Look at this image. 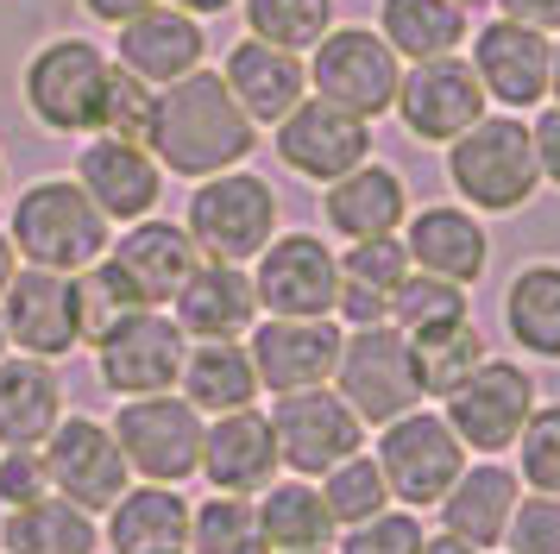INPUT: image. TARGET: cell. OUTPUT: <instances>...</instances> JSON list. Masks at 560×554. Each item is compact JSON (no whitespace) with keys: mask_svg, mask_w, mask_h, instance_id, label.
Returning <instances> with one entry per match:
<instances>
[{"mask_svg":"<svg viewBox=\"0 0 560 554\" xmlns=\"http://www.w3.org/2000/svg\"><path fill=\"white\" fill-rule=\"evenodd\" d=\"M340 554H422V523L409 510H378V517L347 529Z\"/></svg>","mask_w":560,"mask_h":554,"instance_id":"cell-45","label":"cell"},{"mask_svg":"<svg viewBox=\"0 0 560 554\" xmlns=\"http://www.w3.org/2000/svg\"><path fill=\"white\" fill-rule=\"evenodd\" d=\"M13 272H20V252H13V240H7V233H0V297H7Z\"/></svg>","mask_w":560,"mask_h":554,"instance_id":"cell-53","label":"cell"},{"mask_svg":"<svg viewBox=\"0 0 560 554\" xmlns=\"http://www.w3.org/2000/svg\"><path fill=\"white\" fill-rule=\"evenodd\" d=\"M0 327H7V347H20L26 359H63L82 341L77 327V277L63 272H13L7 297H0Z\"/></svg>","mask_w":560,"mask_h":554,"instance_id":"cell-17","label":"cell"},{"mask_svg":"<svg viewBox=\"0 0 560 554\" xmlns=\"http://www.w3.org/2000/svg\"><path fill=\"white\" fill-rule=\"evenodd\" d=\"M202 50H208L202 25L177 7H152V13L120 25V70H132L152 89H171L189 70H202Z\"/></svg>","mask_w":560,"mask_h":554,"instance_id":"cell-23","label":"cell"},{"mask_svg":"<svg viewBox=\"0 0 560 554\" xmlns=\"http://www.w3.org/2000/svg\"><path fill=\"white\" fill-rule=\"evenodd\" d=\"M322 554H328V549H322Z\"/></svg>","mask_w":560,"mask_h":554,"instance_id":"cell-58","label":"cell"},{"mask_svg":"<svg viewBox=\"0 0 560 554\" xmlns=\"http://www.w3.org/2000/svg\"><path fill=\"white\" fill-rule=\"evenodd\" d=\"M95 20H107V25H127V20H139V13H152L158 0H82Z\"/></svg>","mask_w":560,"mask_h":554,"instance_id":"cell-50","label":"cell"},{"mask_svg":"<svg viewBox=\"0 0 560 554\" xmlns=\"http://www.w3.org/2000/svg\"><path fill=\"white\" fill-rule=\"evenodd\" d=\"M114 441L132 473H145V485H183L189 473H202V409L171 391L127 397V409L114 416Z\"/></svg>","mask_w":560,"mask_h":554,"instance_id":"cell-8","label":"cell"},{"mask_svg":"<svg viewBox=\"0 0 560 554\" xmlns=\"http://www.w3.org/2000/svg\"><path fill=\"white\" fill-rule=\"evenodd\" d=\"M258 315V290L240 265H221V258H202L189 284L177 290V327L196 334V341H240Z\"/></svg>","mask_w":560,"mask_h":554,"instance_id":"cell-25","label":"cell"},{"mask_svg":"<svg viewBox=\"0 0 560 554\" xmlns=\"http://www.w3.org/2000/svg\"><path fill=\"white\" fill-rule=\"evenodd\" d=\"M447 322H472V315H466V284L409 272L404 284H397V297H390V327L429 334V327H447Z\"/></svg>","mask_w":560,"mask_h":554,"instance_id":"cell-40","label":"cell"},{"mask_svg":"<svg viewBox=\"0 0 560 554\" xmlns=\"http://www.w3.org/2000/svg\"><path fill=\"white\" fill-rule=\"evenodd\" d=\"M454 7H466V13H472V7H485V0H454Z\"/></svg>","mask_w":560,"mask_h":554,"instance_id":"cell-55","label":"cell"},{"mask_svg":"<svg viewBox=\"0 0 560 554\" xmlns=\"http://www.w3.org/2000/svg\"><path fill=\"white\" fill-rule=\"evenodd\" d=\"M253 290H258V309H271V315H296V322L334 315L340 258H334L315 233H278L271 246L258 252Z\"/></svg>","mask_w":560,"mask_h":554,"instance_id":"cell-14","label":"cell"},{"mask_svg":"<svg viewBox=\"0 0 560 554\" xmlns=\"http://www.w3.org/2000/svg\"><path fill=\"white\" fill-rule=\"evenodd\" d=\"M334 32V0H246V38L278 50H315Z\"/></svg>","mask_w":560,"mask_h":554,"instance_id":"cell-37","label":"cell"},{"mask_svg":"<svg viewBox=\"0 0 560 554\" xmlns=\"http://www.w3.org/2000/svg\"><path fill=\"white\" fill-rule=\"evenodd\" d=\"M278 435H271V416L258 409H233V416H214V428H202V478L228 498H253L278 478Z\"/></svg>","mask_w":560,"mask_h":554,"instance_id":"cell-21","label":"cell"},{"mask_svg":"<svg viewBox=\"0 0 560 554\" xmlns=\"http://www.w3.org/2000/svg\"><path fill=\"white\" fill-rule=\"evenodd\" d=\"M107 70L114 64L89 38H51L26 64V107L51 132H102Z\"/></svg>","mask_w":560,"mask_h":554,"instance_id":"cell-7","label":"cell"},{"mask_svg":"<svg viewBox=\"0 0 560 554\" xmlns=\"http://www.w3.org/2000/svg\"><path fill=\"white\" fill-rule=\"evenodd\" d=\"M258 126L246 120V107L233 101V89L214 70H189L183 82L158 89V120H152V151L164 171L177 176H221L240 158H253Z\"/></svg>","mask_w":560,"mask_h":554,"instance_id":"cell-1","label":"cell"},{"mask_svg":"<svg viewBox=\"0 0 560 554\" xmlns=\"http://www.w3.org/2000/svg\"><path fill=\"white\" fill-rule=\"evenodd\" d=\"M183 327L158 309H132L120 327H107L95 341V366H102V384L120 391V397H158L183 378Z\"/></svg>","mask_w":560,"mask_h":554,"instance_id":"cell-11","label":"cell"},{"mask_svg":"<svg viewBox=\"0 0 560 554\" xmlns=\"http://www.w3.org/2000/svg\"><path fill=\"white\" fill-rule=\"evenodd\" d=\"M548 64H555V38L516 20H491L472 32V76H479L485 101L504 107H535L548 101Z\"/></svg>","mask_w":560,"mask_h":554,"instance_id":"cell-19","label":"cell"},{"mask_svg":"<svg viewBox=\"0 0 560 554\" xmlns=\"http://www.w3.org/2000/svg\"><path fill=\"white\" fill-rule=\"evenodd\" d=\"M510 510H516V473L510 466H466L441 498V523H447V535H459L485 554L504 542Z\"/></svg>","mask_w":560,"mask_h":554,"instance_id":"cell-30","label":"cell"},{"mask_svg":"<svg viewBox=\"0 0 560 554\" xmlns=\"http://www.w3.org/2000/svg\"><path fill=\"white\" fill-rule=\"evenodd\" d=\"M548 95H555V107H560V38H555V64H548Z\"/></svg>","mask_w":560,"mask_h":554,"instance_id":"cell-54","label":"cell"},{"mask_svg":"<svg viewBox=\"0 0 560 554\" xmlns=\"http://www.w3.org/2000/svg\"><path fill=\"white\" fill-rule=\"evenodd\" d=\"M322 215L340 240H384V233H397L409 215V189L404 176L390 171V164H359L347 171L340 183H328V196H322Z\"/></svg>","mask_w":560,"mask_h":554,"instance_id":"cell-26","label":"cell"},{"mask_svg":"<svg viewBox=\"0 0 560 554\" xmlns=\"http://www.w3.org/2000/svg\"><path fill=\"white\" fill-rule=\"evenodd\" d=\"M189 240L202 258L246 265L278 240V189L253 171H221L202 176V189L189 196Z\"/></svg>","mask_w":560,"mask_h":554,"instance_id":"cell-4","label":"cell"},{"mask_svg":"<svg viewBox=\"0 0 560 554\" xmlns=\"http://www.w3.org/2000/svg\"><path fill=\"white\" fill-rule=\"evenodd\" d=\"M504 535H510V554H560V498H548V492L516 498Z\"/></svg>","mask_w":560,"mask_h":554,"instance_id":"cell-46","label":"cell"},{"mask_svg":"<svg viewBox=\"0 0 560 554\" xmlns=\"http://www.w3.org/2000/svg\"><path fill=\"white\" fill-rule=\"evenodd\" d=\"M13 252L38 265V272L77 277L107 252V215L89 201L82 183H32L26 196L13 201V227H7Z\"/></svg>","mask_w":560,"mask_h":554,"instance_id":"cell-2","label":"cell"},{"mask_svg":"<svg viewBox=\"0 0 560 554\" xmlns=\"http://www.w3.org/2000/svg\"><path fill=\"white\" fill-rule=\"evenodd\" d=\"M152 120H158V89L114 64V70H107V101H102V132L107 139L145 146V139H152Z\"/></svg>","mask_w":560,"mask_h":554,"instance_id":"cell-42","label":"cell"},{"mask_svg":"<svg viewBox=\"0 0 560 554\" xmlns=\"http://www.w3.org/2000/svg\"><path fill=\"white\" fill-rule=\"evenodd\" d=\"M221 82L233 89V101L246 107V120H253V126H278L283 114L308 95L303 57H296V50L265 45V38H240V45L228 50V70H221Z\"/></svg>","mask_w":560,"mask_h":554,"instance_id":"cell-22","label":"cell"},{"mask_svg":"<svg viewBox=\"0 0 560 554\" xmlns=\"http://www.w3.org/2000/svg\"><path fill=\"white\" fill-rule=\"evenodd\" d=\"M378 38L409 64L454 57L466 45V7L454 0H384L378 7Z\"/></svg>","mask_w":560,"mask_h":554,"instance_id":"cell-32","label":"cell"},{"mask_svg":"<svg viewBox=\"0 0 560 554\" xmlns=\"http://www.w3.org/2000/svg\"><path fill=\"white\" fill-rule=\"evenodd\" d=\"M7 554H95V517L70 498H38L0 523Z\"/></svg>","mask_w":560,"mask_h":554,"instance_id":"cell-35","label":"cell"},{"mask_svg":"<svg viewBox=\"0 0 560 554\" xmlns=\"http://www.w3.org/2000/svg\"><path fill=\"white\" fill-rule=\"evenodd\" d=\"M504 322L523 353L560 359V265H523V272L510 277Z\"/></svg>","mask_w":560,"mask_h":554,"instance_id":"cell-34","label":"cell"},{"mask_svg":"<svg viewBox=\"0 0 560 554\" xmlns=\"http://www.w3.org/2000/svg\"><path fill=\"white\" fill-rule=\"evenodd\" d=\"M77 183L89 189V201L107 221H145L158 208V196H164V171H158L152 151L132 146V139H107V132H95L82 146Z\"/></svg>","mask_w":560,"mask_h":554,"instance_id":"cell-20","label":"cell"},{"mask_svg":"<svg viewBox=\"0 0 560 554\" xmlns=\"http://www.w3.org/2000/svg\"><path fill=\"white\" fill-rule=\"evenodd\" d=\"M38 460H45V473H51L57 498H70L77 510H114L120 492H127V473H132L120 441H114V428L89 423V416L57 423Z\"/></svg>","mask_w":560,"mask_h":554,"instance_id":"cell-16","label":"cell"},{"mask_svg":"<svg viewBox=\"0 0 560 554\" xmlns=\"http://www.w3.org/2000/svg\"><path fill=\"white\" fill-rule=\"evenodd\" d=\"M278 158L308 183H340L372 158V120H359L322 95H303L278 120Z\"/></svg>","mask_w":560,"mask_h":554,"instance_id":"cell-12","label":"cell"},{"mask_svg":"<svg viewBox=\"0 0 560 554\" xmlns=\"http://www.w3.org/2000/svg\"><path fill=\"white\" fill-rule=\"evenodd\" d=\"M397 114L422 146H454L459 132L485 120V89L466 57H429L397 82Z\"/></svg>","mask_w":560,"mask_h":554,"instance_id":"cell-15","label":"cell"},{"mask_svg":"<svg viewBox=\"0 0 560 554\" xmlns=\"http://www.w3.org/2000/svg\"><path fill=\"white\" fill-rule=\"evenodd\" d=\"M409 353H416L422 397H454L459 384L491 359L485 353V334L472 322H447V327H429V334H409Z\"/></svg>","mask_w":560,"mask_h":554,"instance_id":"cell-36","label":"cell"},{"mask_svg":"<svg viewBox=\"0 0 560 554\" xmlns=\"http://www.w3.org/2000/svg\"><path fill=\"white\" fill-rule=\"evenodd\" d=\"M0 359H7V327H0Z\"/></svg>","mask_w":560,"mask_h":554,"instance_id":"cell-56","label":"cell"},{"mask_svg":"<svg viewBox=\"0 0 560 554\" xmlns=\"http://www.w3.org/2000/svg\"><path fill=\"white\" fill-rule=\"evenodd\" d=\"M177 13H189V20H214V13H228L233 0H171Z\"/></svg>","mask_w":560,"mask_h":554,"instance_id":"cell-51","label":"cell"},{"mask_svg":"<svg viewBox=\"0 0 560 554\" xmlns=\"http://www.w3.org/2000/svg\"><path fill=\"white\" fill-rule=\"evenodd\" d=\"M378 466H384L390 498L429 510V504H441L447 498V485L466 473V448H459V435L447 428V416H434V409H409V416H397V423H384Z\"/></svg>","mask_w":560,"mask_h":554,"instance_id":"cell-9","label":"cell"},{"mask_svg":"<svg viewBox=\"0 0 560 554\" xmlns=\"http://www.w3.org/2000/svg\"><path fill=\"white\" fill-rule=\"evenodd\" d=\"M516 448H523V478H529L535 492L560 498V403L529 409V423H523V435H516Z\"/></svg>","mask_w":560,"mask_h":554,"instance_id":"cell-44","label":"cell"},{"mask_svg":"<svg viewBox=\"0 0 560 554\" xmlns=\"http://www.w3.org/2000/svg\"><path fill=\"white\" fill-rule=\"evenodd\" d=\"M0 176H7V164H0Z\"/></svg>","mask_w":560,"mask_h":554,"instance_id":"cell-57","label":"cell"},{"mask_svg":"<svg viewBox=\"0 0 560 554\" xmlns=\"http://www.w3.org/2000/svg\"><path fill=\"white\" fill-rule=\"evenodd\" d=\"M189 510L177 485H139L120 492L114 517H107V549L114 554H189Z\"/></svg>","mask_w":560,"mask_h":554,"instance_id":"cell-29","label":"cell"},{"mask_svg":"<svg viewBox=\"0 0 560 554\" xmlns=\"http://www.w3.org/2000/svg\"><path fill=\"white\" fill-rule=\"evenodd\" d=\"M51 498V473L32 448H7L0 453V504L7 510H26V504Z\"/></svg>","mask_w":560,"mask_h":554,"instance_id":"cell-47","label":"cell"},{"mask_svg":"<svg viewBox=\"0 0 560 554\" xmlns=\"http://www.w3.org/2000/svg\"><path fill=\"white\" fill-rule=\"evenodd\" d=\"M422 554H479V549L459 542V535H422Z\"/></svg>","mask_w":560,"mask_h":554,"instance_id":"cell-52","label":"cell"},{"mask_svg":"<svg viewBox=\"0 0 560 554\" xmlns=\"http://www.w3.org/2000/svg\"><path fill=\"white\" fill-rule=\"evenodd\" d=\"M447 176L454 189L485 215H510L541 189V164H535V139L516 114H485L472 132H459L447 146Z\"/></svg>","mask_w":560,"mask_h":554,"instance_id":"cell-3","label":"cell"},{"mask_svg":"<svg viewBox=\"0 0 560 554\" xmlns=\"http://www.w3.org/2000/svg\"><path fill=\"white\" fill-rule=\"evenodd\" d=\"M189 554H271V549H265L253 504L214 492L202 510H189Z\"/></svg>","mask_w":560,"mask_h":554,"instance_id":"cell-38","label":"cell"},{"mask_svg":"<svg viewBox=\"0 0 560 554\" xmlns=\"http://www.w3.org/2000/svg\"><path fill=\"white\" fill-rule=\"evenodd\" d=\"M498 20L535 25V32H560V0H498Z\"/></svg>","mask_w":560,"mask_h":554,"instance_id":"cell-49","label":"cell"},{"mask_svg":"<svg viewBox=\"0 0 560 554\" xmlns=\"http://www.w3.org/2000/svg\"><path fill=\"white\" fill-rule=\"evenodd\" d=\"M183 403L189 409H208V416H233V409H253L258 397V372L253 353L240 341H202V347L183 359Z\"/></svg>","mask_w":560,"mask_h":554,"instance_id":"cell-31","label":"cell"},{"mask_svg":"<svg viewBox=\"0 0 560 554\" xmlns=\"http://www.w3.org/2000/svg\"><path fill=\"white\" fill-rule=\"evenodd\" d=\"M535 409V378L510 359H485L479 372L447 397V428L459 435V448L479 453H504L516 448V435Z\"/></svg>","mask_w":560,"mask_h":554,"instance_id":"cell-13","label":"cell"},{"mask_svg":"<svg viewBox=\"0 0 560 554\" xmlns=\"http://www.w3.org/2000/svg\"><path fill=\"white\" fill-rule=\"evenodd\" d=\"M114 265L132 277V290H139L145 309H164V302H177L189 272L202 265V252L189 240V227H177V221H132V233L114 246Z\"/></svg>","mask_w":560,"mask_h":554,"instance_id":"cell-24","label":"cell"},{"mask_svg":"<svg viewBox=\"0 0 560 554\" xmlns=\"http://www.w3.org/2000/svg\"><path fill=\"white\" fill-rule=\"evenodd\" d=\"M271 435H278V460L290 466V473L296 478H322V473H334L340 460H353L359 453L365 423L347 409L340 391L315 384V391H290V397H278V409H271Z\"/></svg>","mask_w":560,"mask_h":554,"instance_id":"cell-10","label":"cell"},{"mask_svg":"<svg viewBox=\"0 0 560 554\" xmlns=\"http://www.w3.org/2000/svg\"><path fill=\"white\" fill-rule=\"evenodd\" d=\"M334 384L353 409L359 423H397L422 403V384H416V353H409L404 327H353L340 341V366H334Z\"/></svg>","mask_w":560,"mask_h":554,"instance_id":"cell-5","label":"cell"},{"mask_svg":"<svg viewBox=\"0 0 560 554\" xmlns=\"http://www.w3.org/2000/svg\"><path fill=\"white\" fill-rule=\"evenodd\" d=\"M322 504H328L334 529H353V523H365V517H378L384 504H390L384 466L378 460H365V453L340 460L334 473H322Z\"/></svg>","mask_w":560,"mask_h":554,"instance_id":"cell-41","label":"cell"},{"mask_svg":"<svg viewBox=\"0 0 560 554\" xmlns=\"http://www.w3.org/2000/svg\"><path fill=\"white\" fill-rule=\"evenodd\" d=\"M529 139H535V164H541V183H555V189H560V107H541V114H535Z\"/></svg>","mask_w":560,"mask_h":554,"instance_id":"cell-48","label":"cell"},{"mask_svg":"<svg viewBox=\"0 0 560 554\" xmlns=\"http://www.w3.org/2000/svg\"><path fill=\"white\" fill-rule=\"evenodd\" d=\"M397 82H404V64H397V50L384 45L378 32H365V25H340L328 32L315 57H308V89L334 107H347L359 120H378L397 107Z\"/></svg>","mask_w":560,"mask_h":554,"instance_id":"cell-6","label":"cell"},{"mask_svg":"<svg viewBox=\"0 0 560 554\" xmlns=\"http://www.w3.org/2000/svg\"><path fill=\"white\" fill-rule=\"evenodd\" d=\"M258 529H265V549L271 554H322L334 542V517H328V504H322V492H315L308 478L265 485Z\"/></svg>","mask_w":560,"mask_h":554,"instance_id":"cell-33","label":"cell"},{"mask_svg":"<svg viewBox=\"0 0 560 554\" xmlns=\"http://www.w3.org/2000/svg\"><path fill=\"white\" fill-rule=\"evenodd\" d=\"M404 252L416 272L447 277V284H479L491 240H485V227L466 208H422V215H409Z\"/></svg>","mask_w":560,"mask_h":554,"instance_id":"cell-27","label":"cell"},{"mask_svg":"<svg viewBox=\"0 0 560 554\" xmlns=\"http://www.w3.org/2000/svg\"><path fill=\"white\" fill-rule=\"evenodd\" d=\"M132 309H145L139 302V290H132V277L114 265V258H95L89 272H77V327L82 341L95 347L107 327H120L132 315Z\"/></svg>","mask_w":560,"mask_h":554,"instance_id":"cell-39","label":"cell"},{"mask_svg":"<svg viewBox=\"0 0 560 554\" xmlns=\"http://www.w3.org/2000/svg\"><path fill=\"white\" fill-rule=\"evenodd\" d=\"M63 423V384L51 359H0V448H38Z\"/></svg>","mask_w":560,"mask_h":554,"instance_id":"cell-28","label":"cell"},{"mask_svg":"<svg viewBox=\"0 0 560 554\" xmlns=\"http://www.w3.org/2000/svg\"><path fill=\"white\" fill-rule=\"evenodd\" d=\"M340 327L328 315H315V322H296V315H271V322L253 327V372L265 391H315V384H328L334 366H340Z\"/></svg>","mask_w":560,"mask_h":554,"instance_id":"cell-18","label":"cell"},{"mask_svg":"<svg viewBox=\"0 0 560 554\" xmlns=\"http://www.w3.org/2000/svg\"><path fill=\"white\" fill-rule=\"evenodd\" d=\"M416 272L409 265V252L397 233H384V240H353L347 258H340V284H353V290H372V297H397V284Z\"/></svg>","mask_w":560,"mask_h":554,"instance_id":"cell-43","label":"cell"}]
</instances>
